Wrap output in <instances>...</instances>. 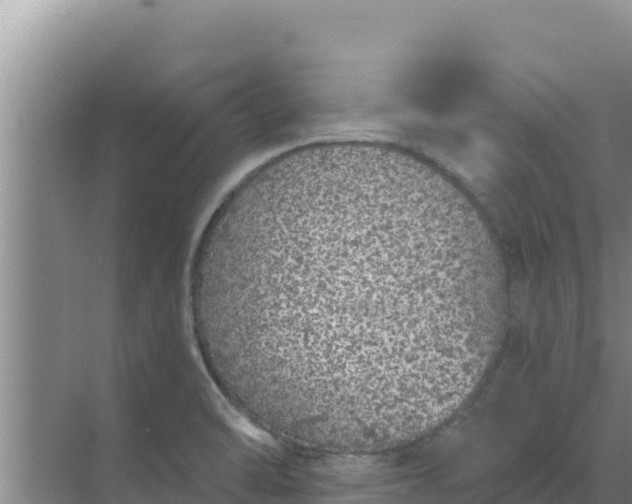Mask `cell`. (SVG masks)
<instances>
[{
    "label": "cell",
    "instance_id": "obj_1",
    "mask_svg": "<svg viewBox=\"0 0 632 504\" xmlns=\"http://www.w3.org/2000/svg\"><path fill=\"white\" fill-rule=\"evenodd\" d=\"M499 292L496 247L459 187L401 152L341 147L227 197L203 251L201 325L249 420L307 448L367 453L468 397Z\"/></svg>",
    "mask_w": 632,
    "mask_h": 504
}]
</instances>
